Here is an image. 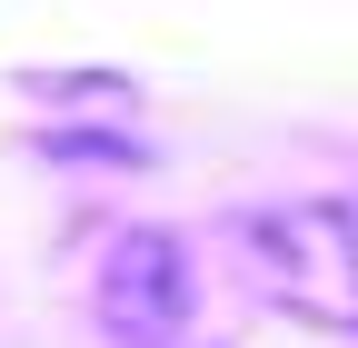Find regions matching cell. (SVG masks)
Returning <instances> with one entry per match:
<instances>
[{
	"mask_svg": "<svg viewBox=\"0 0 358 348\" xmlns=\"http://www.w3.org/2000/svg\"><path fill=\"white\" fill-rule=\"evenodd\" d=\"M199 309V279H189V249L169 229H120L100 259V328L120 348H179Z\"/></svg>",
	"mask_w": 358,
	"mask_h": 348,
	"instance_id": "cell-2",
	"label": "cell"
},
{
	"mask_svg": "<svg viewBox=\"0 0 358 348\" xmlns=\"http://www.w3.org/2000/svg\"><path fill=\"white\" fill-rule=\"evenodd\" d=\"M239 239H249V279L289 319L329 328V338H358V209L348 199L259 209V219H239Z\"/></svg>",
	"mask_w": 358,
	"mask_h": 348,
	"instance_id": "cell-1",
	"label": "cell"
}]
</instances>
